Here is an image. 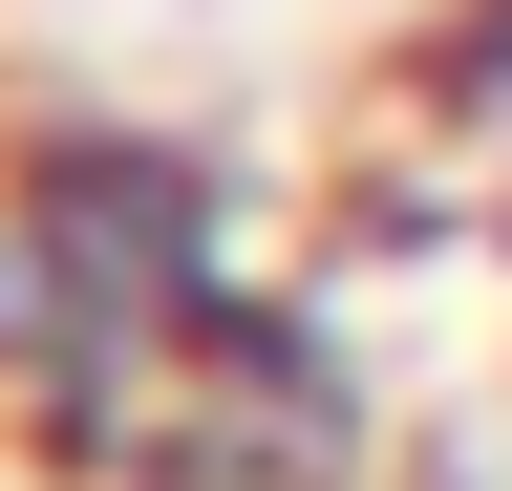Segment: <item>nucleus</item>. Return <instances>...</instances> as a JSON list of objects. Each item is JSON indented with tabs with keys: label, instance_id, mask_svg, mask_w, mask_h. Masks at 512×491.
Wrapping results in <instances>:
<instances>
[{
	"label": "nucleus",
	"instance_id": "f257e3e1",
	"mask_svg": "<svg viewBox=\"0 0 512 491\" xmlns=\"http://www.w3.org/2000/svg\"><path fill=\"white\" fill-rule=\"evenodd\" d=\"M278 278L256 257V171L171 107H22L0 129V449L43 491H128L150 406L192 342Z\"/></svg>",
	"mask_w": 512,
	"mask_h": 491
},
{
	"label": "nucleus",
	"instance_id": "f03ea898",
	"mask_svg": "<svg viewBox=\"0 0 512 491\" xmlns=\"http://www.w3.org/2000/svg\"><path fill=\"white\" fill-rule=\"evenodd\" d=\"M406 129L512 214V0H427L406 22Z\"/></svg>",
	"mask_w": 512,
	"mask_h": 491
}]
</instances>
